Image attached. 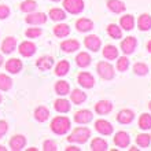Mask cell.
<instances>
[{"instance_id":"1","label":"cell","mask_w":151,"mask_h":151,"mask_svg":"<svg viewBox=\"0 0 151 151\" xmlns=\"http://www.w3.org/2000/svg\"><path fill=\"white\" fill-rule=\"evenodd\" d=\"M51 129L56 135H65L70 129V119L68 117H55L51 122Z\"/></svg>"},{"instance_id":"2","label":"cell","mask_w":151,"mask_h":151,"mask_svg":"<svg viewBox=\"0 0 151 151\" xmlns=\"http://www.w3.org/2000/svg\"><path fill=\"white\" fill-rule=\"evenodd\" d=\"M91 137V131L88 128L83 127V128H77L73 131V133L68 137V140L70 143H85L88 139Z\"/></svg>"},{"instance_id":"3","label":"cell","mask_w":151,"mask_h":151,"mask_svg":"<svg viewBox=\"0 0 151 151\" xmlns=\"http://www.w3.org/2000/svg\"><path fill=\"white\" fill-rule=\"evenodd\" d=\"M63 7L70 14H80L84 10V1L83 0H65Z\"/></svg>"},{"instance_id":"4","label":"cell","mask_w":151,"mask_h":151,"mask_svg":"<svg viewBox=\"0 0 151 151\" xmlns=\"http://www.w3.org/2000/svg\"><path fill=\"white\" fill-rule=\"evenodd\" d=\"M98 73L103 80H111L114 77V68L107 62H99L98 63Z\"/></svg>"},{"instance_id":"5","label":"cell","mask_w":151,"mask_h":151,"mask_svg":"<svg viewBox=\"0 0 151 151\" xmlns=\"http://www.w3.org/2000/svg\"><path fill=\"white\" fill-rule=\"evenodd\" d=\"M18 51H19V54L22 56L29 58V56H32L36 54V44L32 43V41H24V43L19 44Z\"/></svg>"},{"instance_id":"6","label":"cell","mask_w":151,"mask_h":151,"mask_svg":"<svg viewBox=\"0 0 151 151\" xmlns=\"http://www.w3.org/2000/svg\"><path fill=\"white\" fill-rule=\"evenodd\" d=\"M25 21L29 25H43L47 21V15L44 12H29V15L25 18Z\"/></svg>"},{"instance_id":"7","label":"cell","mask_w":151,"mask_h":151,"mask_svg":"<svg viewBox=\"0 0 151 151\" xmlns=\"http://www.w3.org/2000/svg\"><path fill=\"white\" fill-rule=\"evenodd\" d=\"M10 148L14 151H19L26 146V137L24 135H14L10 139Z\"/></svg>"},{"instance_id":"8","label":"cell","mask_w":151,"mask_h":151,"mask_svg":"<svg viewBox=\"0 0 151 151\" xmlns=\"http://www.w3.org/2000/svg\"><path fill=\"white\" fill-rule=\"evenodd\" d=\"M24 68V65H22V60L17 59V58H11V59H8L6 62V70L8 73H11V74H17V73H19Z\"/></svg>"},{"instance_id":"9","label":"cell","mask_w":151,"mask_h":151,"mask_svg":"<svg viewBox=\"0 0 151 151\" xmlns=\"http://www.w3.org/2000/svg\"><path fill=\"white\" fill-rule=\"evenodd\" d=\"M84 44H85V47H87L88 50H91V51L96 52L100 48V45H102V41H100V39L98 36L89 35V36L85 37V40H84Z\"/></svg>"},{"instance_id":"10","label":"cell","mask_w":151,"mask_h":151,"mask_svg":"<svg viewBox=\"0 0 151 151\" xmlns=\"http://www.w3.org/2000/svg\"><path fill=\"white\" fill-rule=\"evenodd\" d=\"M77 80H78L80 85L84 87V88H92L93 85H95V78L92 77V74H89V73H87V72L80 73L78 77H77Z\"/></svg>"},{"instance_id":"11","label":"cell","mask_w":151,"mask_h":151,"mask_svg":"<svg viewBox=\"0 0 151 151\" xmlns=\"http://www.w3.org/2000/svg\"><path fill=\"white\" fill-rule=\"evenodd\" d=\"M95 128L99 133H102V135H104V136L111 135L113 133L111 124L107 122V121H104V119H98V121L95 122Z\"/></svg>"},{"instance_id":"12","label":"cell","mask_w":151,"mask_h":151,"mask_svg":"<svg viewBox=\"0 0 151 151\" xmlns=\"http://www.w3.org/2000/svg\"><path fill=\"white\" fill-rule=\"evenodd\" d=\"M136 45H137V40L135 37H127L125 40H122V43H121V50L124 51V54H132V52L135 51Z\"/></svg>"},{"instance_id":"13","label":"cell","mask_w":151,"mask_h":151,"mask_svg":"<svg viewBox=\"0 0 151 151\" xmlns=\"http://www.w3.org/2000/svg\"><path fill=\"white\" fill-rule=\"evenodd\" d=\"M15 47H17V39L12 36L6 37L3 40V43H1V51H3V54H11L15 50Z\"/></svg>"},{"instance_id":"14","label":"cell","mask_w":151,"mask_h":151,"mask_svg":"<svg viewBox=\"0 0 151 151\" xmlns=\"http://www.w3.org/2000/svg\"><path fill=\"white\" fill-rule=\"evenodd\" d=\"M74 121L77 124H88L92 121V113L89 110H80L76 113Z\"/></svg>"},{"instance_id":"15","label":"cell","mask_w":151,"mask_h":151,"mask_svg":"<svg viewBox=\"0 0 151 151\" xmlns=\"http://www.w3.org/2000/svg\"><path fill=\"white\" fill-rule=\"evenodd\" d=\"M111 109H113V104L110 100H99L98 103H96L95 106V110L98 114H109V113L111 111Z\"/></svg>"},{"instance_id":"16","label":"cell","mask_w":151,"mask_h":151,"mask_svg":"<svg viewBox=\"0 0 151 151\" xmlns=\"http://www.w3.org/2000/svg\"><path fill=\"white\" fill-rule=\"evenodd\" d=\"M114 143L121 148H125L129 144V135L127 132H117L114 136Z\"/></svg>"},{"instance_id":"17","label":"cell","mask_w":151,"mask_h":151,"mask_svg":"<svg viewBox=\"0 0 151 151\" xmlns=\"http://www.w3.org/2000/svg\"><path fill=\"white\" fill-rule=\"evenodd\" d=\"M52 65H54V59H52L51 56H41L36 62V66L40 70H43V72L50 70V69L52 68Z\"/></svg>"},{"instance_id":"18","label":"cell","mask_w":151,"mask_h":151,"mask_svg":"<svg viewBox=\"0 0 151 151\" xmlns=\"http://www.w3.org/2000/svg\"><path fill=\"white\" fill-rule=\"evenodd\" d=\"M133 118H135V114H133V111L132 110H121V111L118 113V115H117V119H118L119 124H131L132 121H133Z\"/></svg>"},{"instance_id":"19","label":"cell","mask_w":151,"mask_h":151,"mask_svg":"<svg viewBox=\"0 0 151 151\" xmlns=\"http://www.w3.org/2000/svg\"><path fill=\"white\" fill-rule=\"evenodd\" d=\"M107 7L111 10L115 14H121V12L125 11V3L121 1V0H107Z\"/></svg>"},{"instance_id":"20","label":"cell","mask_w":151,"mask_h":151,"mask_svg":"<svg viewBox=\"0 0 151 151\" xmlns=\"http://www.w3.org/2000/svg\"><path fill=\"white\" fill-rule=\"evenodd\" d=\"M76 28L78 32H89L93 28V22L91 19H87V18H81L76 22Z\"/></svg>"},{"instance_id":"21","label":"cell","mask_w":151,"mask_h":151,"mask_svg":"<svg viewBox=\"0 0 151 151\" xmlns=\"http://www.w3.org/2000/svg\"><path fill=\"white\" fill-rule=\"evenodd\" d=\"M109 148L107 142L102 137H95L91 143V150L92 151H106Z\"/></svg>"},{"instance_id":"22","label":"cell","mask_w":151,"mask_h":151,"mask_svg":"<svg viewBox=\"0 0 151 151\" xmlns=\"http://www.w3.org/2000/svg\"><path fill=\"white\" fill-rule=\"evenodd\" d=\"M60 48H62L65 52H74L76 50H78L80 48V43L74 39L66 40V41H63V43L60 44Z\"/></svg>"},{"instance_id":"23","label":"cell","mask_w":151,"mask_h":151,"mask_svg":"<svg viewBox=\"0 0 151 151\" xmlns=\"http://www.w3.org/2000/svg\"><path fill=\"white\" fill-rule=\"evenodd\" d=\"M48 117H50V111H48L47 107H44V106H39V107L35 110V118H36L39 122H44V121H47Z\"/></svg>"},{"instance_id":"24","label":"cell","mask_w":151,"mask_h":151,"mask_svg":"<svg viewBox=\"0 0 151 151\" xmlns=\"http://www.w3.org/2000/svg\"><path fill=\"white\" fill-rule=\"evenodd\" d=\"M91 60H92L91 56L87 52H80L78 55H77V58H76V62H77V65H78L80 68H88L91 65Z\"/></svg>"},{"instance_id":"25","label":"cell","mask_w":151,"mask_h":151,"mask_svg":"<svg viewBox=\"0 0 151 151\" xmlns=\"http://www.w3.org/2000/svg\"><path fill=\"white\" fill-rule=\"evenodd\" d=\"M137 25H139L140 30H148L151 29V17L148 14H142L137 21Z\"/></svg>"},{"instance_id":"26","label":"cell","mask_w":151,"mask_h":151,"mask_svg":"<svg viewBox=\"0 0 151 151\" xmlns=\"http://www.w3.org/2000/svg\"><path fill=\"white\" fill-rule=\"evenodd\" d=\"M54 33H55V36L56 37H66L69 36V33H70V28H69L68 25H65V24H59V25H56L55 28H54Z\"/></svg>"},{"instance_id":"27","label":"cell","mask_w":151,"mask_h":151,"mask_svg":"<svg viewBox=\"0 0 151 151\" xmlns=\"http://www.w3.org/2000/svg\"><path fill=\"white\" fill-rule=\"evenodd\" d=\"M119 24H121V28H124L125 30H132L135 26V19L132 15H124L119 19Z\"/></svg>"},{"instance_id":"28","label":"cell","mask_w":151,"mask_h":151,"mask_svg":"<svg viewBox=\"0 0 151 151\" xmlns=\"http://www.w3.org/2000/svg\"><path fill=\"white\" fill-rule=\"evenodd\" d=\"M12 87V80L7 74H0V91H10Z\"/></svg>"},{"instance_id":"29","label":"cell","mask_w":151,"mask_h":151,"mask_svg":"<svg viewBox=\"0 0 151 151\" xmlns=\"http://www.w3.org/2000/svg\"><path fill=\"white\" fill-rule=\"evenodd\" d=\"M70 96H72V102L74 104L83 103V102H85V99H87V95H85L81 89H74V91L70 93Z\"/></svg>"},{"instance_id":"30","label":"cell","mask_w":151,"mask_h":151,"mask_svg":"<svg viewBox=\"0 0 151 151\" xmlns=\"http://www.w3.org/2000/svg\"><path fill=\"white\" fill-rule=\"evenodd\" d=\"M55 91L58 95L65 96L70 92V87H69V84L66 83V81H58V83L55 84Z\"/></svg>"},{"instance_id":"31","label":"cell","mask_w":151,"mask_h":151,"mask_svg":"<svg viewBox=\"0 0 151 151\" xmlns=\"http://www.w3.org/2000/svg\"><path fill=\"white\" fill-rule=\"evenodd\" d=\"M103 56L106 58V59H115L117 56H118V50H117V47H114V45H106L103 50Z\"/></svg>"},{"instance_id":"32","label":"cell","mask_w":151,"mask_h":151,"mask_svg":"<svg viewBox=\"0 0 151 151\" xmlns=\"http://www.w3.org/2000/svg\"><path fill=\"white\" fill-rule=\"evenodd\" d=\"M36 7H37V3L35 1V0H25V1L21 3V11L26 12V14L33 12L35 10H36Z\"/></svg>"},{"instance_id":"33","label":"cell","mask_w":151,"mask_h":151,"mask_svg":"<svg viewBox=\"0 0 151 151\" xmlns=\"http://www.w3.org/2000/svg\"><path fill=\"white\" fill-rule=\"evenodd\" d=\"M55 110L58 113H68L70 110V103L66 99H58L55 102Z\"/></svg>"},{"instance_id":"34","label":"cell","mask_w":151,"mask_h":151,"mask_svg":"<svg viewBox=\"0 0 151 151\" xmlns=\"http://www.w3.org/2000/svg\"><path fill=\"white\" fill-rule=\"evenodd\" d=\"M69 69H70V63H69L68 60H60L55 68V74L56 76H65L69 72Z\"/></svg>"},{"instance_id":"35","label":"cell","mask_w":151,"mask_h":151,"mask_svg":"<svg viewBox=\"0 0 151 151\" xmlns=\"http://www.w3.org/2000/svg\"><path fill=\"white\" fill-rule=\"evenodd\" d=\"M139 128L143 129V131L151 129V115L142 114V117H140V119H139Z\"/></svg>"},{"instance_id":"36","label":"cell","mask_w":151,"mask_h":151,"mask_svg":"<svg viewBox=\"0 0 151 151\" xmlns=\"http://www.w3.org/2000/svg\"><path fill=\"white\" fill-rule=\"evenodd\" d=\"M50 17L52 21H63L66 18V14L60 8H52V10H50Z\"/></svg>"},{"instance_id":"37","label":"cell","mask_w":151,"mask_h":151,"mask_svg":"<svg viewBox=\"0 0 151 151\" xmlns=\"http://www.w3.org/2000/svg\"><path fill=\"white\" fill-rule=\"evenodd\" d=\"M150 142H151V136L147 135V133L137 135V137H136V143H137V146H140V147H148V146H150Z\"/></svg>"},{"instance_id":"38","label":"cell","mask_w":151,"mask_h":151,"mask_svg":"<svg viewBox=\"0 0 151 151\" xmlns=\"http://www.w3.org/2000/svg\"><path fill=\"white\" fill-rule=\"evenodd\" d=\"M107 32H109V35H110L113 39H115V40H117V39H121V37H122V32H121V29H119L115 24L109 25Z\"/></svg>"},{"instance_id":"39","label":"cell","mask_w":151,"mask_h":151,"mask_svg":"<svg viewBox=\"0 0 151 151\" xmlns=\"http://www.w3.org/2000/svg\"><path fill=\"white\" fill-rule=\"evenodd\" d=\"M133 72L139 76H146L148 73V68L144 63H140L139 62V63H136L135 66H133Z\"/></svg>"},{"instance_id":"40","label":"cell","mask_w":151,"mask_h":151,"mask_svg":"<svg viewBox=\"0 0 151 151\" xmlns=\"http://www.w3.org/2000/svg\"><path fill=\"white\" fill-rule=\"evenodd\" d=\"M129 66V59H128L127 56H121L117 62V69H118L119 72H125Z\"/></svg>"},{"instance_id":"41","label":"cell","mask_w":151,"mask_h":151,"mask_svg":"<svg viewBox=\"0 0 151 151\" xmlns=\"http://www.w3.org/2000/svg\"><path fill=\"white\" fill-rule=\"evenodd\" d=\"M43 33V30L39 28H29L26 32H25V35L29 37V39H36V37H39L40 35Z\"/></svg>"},{"instance_id":"42","label":"cell","mask_w":151,"mask_h":151,"mask_svg":"<svg viewBox=\"0 0 151 151\" xmlns=\"http://www.w3.org/2000/svg\"><path fill=\"white\" fill-rule=\"evenodd\" d=\"M10 17V7L6 4H0V19H6Z\"/></svg>"},{"instance_id":"43","label":"cell","mask_w":151,"mask_h":151,"mask_svg":"<svg viewBox=\"0 0 151 151\" xmlns=\"http://www.w3.org/2000/svg\"><path fill=\"white\" fill-rule=\"evenodd\" d=\"M43 148L45 151H55L56 150V143L54 140H45L43 144Z\"/></svg>"},{"instance_id":"44","label":"cell","mask_w":151,"mask_h":151,"mask_svg":"<svg viewBox=\"0 0 151 151\" xmlns=\"http://www.w3.org/2000/svg\"><path fill=\"white\" fill-rule=\"evenodd\" d=\"M7 131H8V124H7V121H0V139L3 137L6 133H7Z\"/></svg>"},{"instance_id":"45","label":"cell","mask_w":151,"mask_h":151,"mask_svg":"<svg viewBox=\"0 0 151 151\" xmlns=\"http://www.w3.org/2000/svg\"><path fill=\"white\" fill-rule=\"evenodd\" d=\"M66 150L68 151H78V147H76V146H69Z\"/></svg>"},{"instance_id":"46","label":"cell","mask_w":151,"mask_h":151,"mask_svg":"<svg viewBox=\"0 0 151 151\" xmlns=\"http://www.w3.org/2000/svg\"><path fill=\"white\" fill-rule=\"evenodd\" d=\"M147 50L151 52V41H148V44H147Z\"/></svg>"},{"instance_id":"47","label":"cell","mask_w":151,"mask_h":151,"mask_svg":"<svg viewBox=\"0 0 151 151\" xmlns=\"http://www.w3.org/2000/svg\"><path fill=\"white\" fill-rule=\"evenodd\" d=\"M3 56H1V55H0V66H1V65H3Z\"/></svg>"},{"instance_id":"48","label":"cell","mask_w":151,"mask_h":151,"mask_svg":"<svg viewBox=\"0 0 151 151\" xmlns=\"http://www.w3.org/2000/svg\"><path fill=\"white\" fill-rule=\"evenodd\" d=\"M0 151H6V147H4V146H0Z\"/></svg>"},{"instance_id":"49","label":"cell","mask_w":151,"mask_h":151,"mask_svg":"<svg viewBox=\"0 0 151 151\" xmlns=\"http://www.w3.org/2000/svg\"><path fill=\"white\" fill-rule=\"evenodd\" d=\"M1 100H3V96H1V93H0V103H1Z\"/></svg>"},{"instance_id":"50","label":"cell","mask_w":151,"mask_h":151,"mask_svg":"<svg viewBox=\"0 0 151 151\" xmlns=\"http://www.w3.org/2000/svg\"><path fill=\"white\" fill-rule=\"evenodd\" d=\"M148 107H150V110H151V102H150V103H148Z\"/></svg>"},{"instance_id":"51","label":"cell","mask_w":151,"mask_h":151,"mask_svg":"<svg viewBox=\"0 0 151 151\" xmlns=\"http://www.w3.org/2000/svg\"><path fill=\"white\" fill-rule=\"evenodd\" d=\"M52 1H59V0H52Z\"/></svg>"}]
</instances>
